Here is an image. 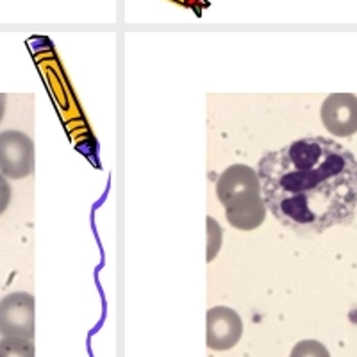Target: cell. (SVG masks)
I'll list each match as a JSON object with an SVG mask.
<instances>
[{
    "label": "cell",
    "mask_w": 357,
    "mask_h": 357,
    "mask_svg": "<svg viewBox=\"0 0 357 357\" xmlns=\"http://www.w3.org/2000/svg\"><path fill=\"white\" fill-rule=\"evenodd\" d=\"M264 206L302 236L350 225L357 209V159L336 139L305 136L259 159Z\"/></svg>",
    "instance_id": "obj_1"
},
{
    "label": "cell",
    "mask_w": 357,
    "mask_h": 357,
    "mask_svg": "<svg viewBox=\"0 0 357 357\" xmlns=\"http://www.w3.org/2000/svg\"><path fill=\"white\" fill-rule=\"evenodd\" d=\"M216 197L225 207L229 223L240 231H254L266 218L259 177L248 165H231L223 170L216 183Z\"/></svg>",
    "instance_id": "obj_2"
},
{
    "label": "cell",
    "mask_w": 357,
    "mask_h": 357,
    "mask_svg": "<svg viewBox=\"0 0 357 357\" xmlns=\"http://www.w3.org/2000/svg\"><path fill=\"white\" fill-rule=\"evenodd\" d=\"M0 336L34 340V296L15 291L0 301Z\"/></svg>",
    "instance_id": "obj_3"
},
{
    "label": "cell",
    "mask_w": 357,
    "mask_h": 357,
    "mask_svg": "<svg viewBox=\"0 0 357 357\" xmlns=\"http://www.w3.org/2000/svg\"><path fill=\"white\" fill-rule=\"evenodd\" d=\"M34 170V143L20 130L0 132V174L6 178H25Z\"/></svg>",
    "instance_id": "obj_4"
},
{
    "label": "cell",
    "mask_w": 357,
    "mask_h": 357,
    "mask_svg": "<svg viewBox=\"0 0 357 357\" xmlns=\"http://www.w3.org/2000/svg\"><path fill=\"white\" fill-rule=\"evenodd\" d=\"M243 336V321L234 309L216 305L206 314V345L222 352L240 343Z\"/></svg>",
    "instance_id": "obj_5"
},
{
    "label": "cell",
    "mask_w": 357,
    "mask_h": 357,
    "mask_svg": "<svg viewBox=\"0 0 357 357\" xmlns=\"http://www.w3.org/2000/svg\"><path fill=\"white\" fill-rule=\"evenodd\" d=\"M320 118L333 136L350 138L357 132V97L354 93H331L321 104Z\"/></svg>",
    "instance_id": "obj_6"
},
{
    "label": "cell",
    "mask_w": 357,
    "mask_h": 357,
    "mask_svg": "<svg viewBox=\"0 0 357 357\" xmlns=\"http://www.w3.org/2000/svg\"><path fill=\"white\" fill-rule=\"evenodd\" d=\"M0 357H34L33 341L2 337L0 340Z\"/></svg>",
    "instance_id": "obj_7"
},
{
    "label": "cell",
    "mask_w": 357,
    "mask_h": 357,
    "mask_svg": "<svg viewBox=\"0 0 357 357\" xmlns=\"http://www.w3.org/2000/svg\"><path fill=\"white\" fill-rule=\"evenodd\" d=\"M206 227H207L206 259L207 263H211V261L218 256L220 247H222V229H220L218 222H216L215 218H211V216H207Z\"/></svg>",
    "instance_id": "obj_8"
},
{
    "label": "cell",
    "mask_w": 357,
    "mask_h": 357,
    "mask_svg": "<svg viewBox=\"0 0 357 357\" xmlns=\"http://www.w3.org/2000/svg\"><path fill=\"white\" fill-rule=\"evenodd\" d=\"M289 357H331L327 347L321 345L320 341L317 340H304L298 341L295 347H293Z\"/></svg>",
    "instance_id": "obj_9"
},
{
    "label": "cell",
    "mask_w": 357,
    "mask_h": 357,
    "mask_svg": "<svg viewBox=\"0 0 357 357\" xmlns=\"http://www.w3.org/2000/svg\"><path fill=\"white\" fill-rule=\"evenodd\" d=\"M11 204V186H9L8 178L0 174V215L6 211Z\"/></svg>",
    "instance_id": "obj_10"
},
{
    "label": "cell",
    "mask_w": 357,
    "mask_h": 357,
    "mask_svg": "<svg viewBox=\"0 0 357 357\" xmlns=\"http://www.w3.org/2000/svg\"><path fill=\"white\" fill-rule=\"evenodd\" d=\"M6 104H8V97H6V93H0V122L6 114Z\"/></svg>",
    "instance_id": "obj_11"
}]
</instances>
